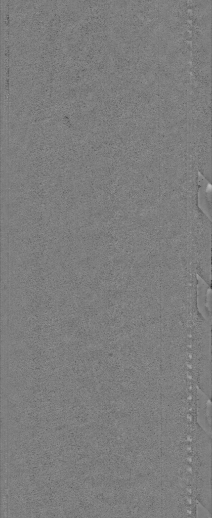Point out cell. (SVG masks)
Listing matches in <instances>:
<instances>
[{
  "label": "cell",
  "mask_w": 212,
  "mask_h": 518,
  "mask_svg": "<svg viewBox=\"0 0 212 518\" xmlns=\"http://www.w3.org/2000/svg\"><path fill=\"white\" fill-rule=\"evenodd\" d=\"M197 411L199 424L203 425L207 433L211 435V401L210 397L199 388L197 391Z\"/></svg>",
  "instance_id": "1"
}]
</instances>
